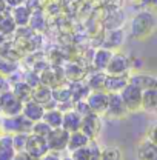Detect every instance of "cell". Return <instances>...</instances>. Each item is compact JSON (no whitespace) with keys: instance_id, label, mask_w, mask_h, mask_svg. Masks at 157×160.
<instances>
[{"instance_id":"cell-1","label":"cell","mask_w":157,"mask_h":160,"mask_svg":"<svg viewBox=\"0 0 157 160\" xmlns=\"http://www.w3.org/2000/svg\"><path fill=\"white\" fill-rule=\"evenodd\" d=\"M157 28V16L149 9H142L129 22V36L134 40L148 39Z\"/></svg>"},{"instance_id":"cell-2","label":"cell","mask_w":157,"mask_h":160,"mask_svg":"<svg viewBox=\"0 0 157 160\" xmlns=\"http://www.w3.org/2000/svg\"><path fill=\"white\" fill-rule=\"evenodd\" d=\"M23 102L13 92V89H6L0 92V114L3 117H14L22 114Z\"/></svg>"},{"instance_id":"cell-3","label":"cell","mask_w":157,"mask_h":160,"mask_svg":"<svg viewBox=\"0 0 157 160\" xmlns=\"http://www.w3.org/2000/svg\"><path fill=\"white\" fill-rule=\"evenodd\" d=\"M133 71V60L129 56L123 52H113V57L106 66V74L111 76H125L131 74Z\"/></svg>"},{"instance_id":"cell-4","label":"cell","mask_w":157,"mask_h":160,"mask_svg":"<svg viewBox=\"0 0 157 160\" xmlns=\"http://www.w3.org/2000/svg\"><path fill=\"white\" fill-rule=\"evenodd\" d=\"M122 99L125 102L128 111L133 114V112H137V111H142V97H143V91L139 88L137 85L134 83H128L123 91L120 92Z\"/></svg>"},{"instance_id":"cell-5","label":"cell","mask_w":157,"mask_h":160,"mask_svg":"<svg viewBox=\"0 0 157 160\" xmlns=\"http://www.w3.org/2000/svg\"><path fill=\"white\" fill-rule=\"evenodd\" d=\"M31 128H33V122H29L23 114H19L14 117H3L0 132L13 136L16 132H31Z\"/></svg>"},{"instance_id":"cell-6","label":"cell","mask_w":157,"mask_h":160,"mask_svg":"<svg viewBox=\"0 0 157 160\" xmlns=\"http://www.w3.org/2000/svg\"><path fill=\"white\" fill-rule=\"evenodd\" d=\"M48 146H49V151H54V152H66L68 151V143H69V132L65 129V128H53L51 132L48 134Z\"/></svg>"},{"instance_id":"cell-7","label":"cell","mask_w":157,"mask_h":160,"mask_svg":"<svg viewBox=\"0 0 157 160\" xmlns=\"http://www.w3.org/2000/svg\"><path fill=\"white\" fill-rule=\"evenodd\" d=\"M131 112L128 111L125 102L122 99L120 92H114V94H109V103H108V109L105 112L103 117L111 120H120V119H126Z\"/></svg>"},{"instance_id":"cell-8","label":"cell","mask_w":157,"mask_h":160,"mask_svg":"<svg viewBox=\"0 0 157 160\" xmlns=\"http://www.w3.org/2000/svg\"><path fill=\"white\" fill-rule=\"evenodd\" d=\"M103 128V122H102V116H99L96 112H89L86 116H83V122H82V131L93 140L96 142L102 132Z\"/></svg>"},{"instance_id":"cell-9","label":"cell","mask_w":157,"mask_h":160,"mask_svg":"<svg viewBox=\"0 0 157 160\" xmlns=\"http://www.w3.org/2000/svg\"><path fill=\"white\" fill-rule=\"evenodd\" d=\"M25 151H26L29 156H33L34 159L39 160L40 157H43L46 152H49L48 140H46V137H42V136L29 132L28 140H26V148H25Z\"/></svg>"},{"instance_id":"cell-10","label":"cell","mask_w":157,"mask_h":160,"mask_svg":"<svg viewBox=\"0 0 157 160\" xmlns=\"http://www.w3.org/2000/svg\"><path fill=\"white\" fill-rule=\"evenodd\" d=\"M88 106L91 109V112H96L99 116H105L106 109H108V103H109V94L106 91H91L86 97Z\"/></svg>"},{"instance_id":"cell-11","label":"cell","mask_w":157,"mask_h":160,"mask_svg":"<svg viewBox=\"0 0 157 160\" xmlns=\"http://www.w3.org/2000/svg\"><path fill=\"white\" fill-rule=\"evenodd\" d=\"M40 83L49 86V88H56L62 83H65V74H63V66H48L45 68L42 72H39Z\"/></svg>"},{"instance_id":"cell-12","label":"cell","mask_w":157,"mask_h":160,"mask_svg":"<svg viewBox=\"0 0 157 160\" xmlns=\"http://www.w3.org/2000/svg\"><path fill=\"white\" fill-rule=\"evenodd\" d=\"M33 99L36 102L42 103L46 109L48 108H54L57 106V102L53 99V88L43 85V83H39L37 86H34L33 89Z\"/></svg>"},{"instance_id":"cell-13","label":"cell","mask_w":157,"mask_h":160,"mask_svg":"<svg viewBox=\"0 0 157 160\" xmlns=\"http://www.w3.org/2000/svg\"><path fill=\"white\" fill-rule=\"evenodd\" d=\"M45 111H46V108H45L42 103L36 102L34 99H29V100H26V102H23V109H22V114H23L26 119L29 120V122H33V123L43 119Z\"/></svg>"},{"instance_id":"cell-14","label":"cell","mask_w":157,"mask_h":160,"mask_svg":"<svg viewBox=\"0 0 157 160\" xmlns=\"http://www.w3.org/2000/svg\"><path fill=\"white\" fill-rule=\"evenodd\" d=\"M63 74H65V80L68 83H76V82H85L88 71L82 65L71 62V63H66L63 66Z\"/></svg>"},{"instance_id":"cell-15","label":"cell","mask_w":157,"mask_h":160,"mask_svg":"<svg viewBox=\"0 0 157 160\" xmlns=\"http://www.w3.org/2000/svg\"><path fill=\"white\" fill-rule=\"evenodd\" d=\"M136 157L137 160H157V145L146 137L142 139L136 148Z\"/></svg>"},{"instance_id":"cell-16","label":"cell","mask_w":157,"mask_h":160,"mask_svg":"<svg viewBox=\"0 0 157 160\" xmlns=\"http://www.w3.org/2000/svg\"><path fill=\"white\" fill-rule=\"evenodd\" d=\"M82 122H83V116L77 112L74 108L68 109L63 112V122H62V128H65L68 132H74L82 128Z\"/></svg>"},{"instance_id":"cell-17","label":"cell","mask_w":157,"mask_h":160,"mask_svg":"<svg viewBox=\"0 0 157 160\" xmlns=\"http://www.w3.org/2000/svg\"><path fill=\"white\" fill-rule=\"evenodd\" d=\"M113 52L114 51H111V49H108L105 46L96 49L94 54H93V59H91L93 69H96V71H106V66H108L109 60L113 57Z\"/></svg>"},{"instance_id":"cell-18","label":"cell","mask_w":157,"mask_h":160,"mask_svg":"<svg viewBox=\"0 0 157 160\" xmlns=\"http://www.w3.org/2000/svg\"><path fill=\"white\" fill-rule=\"evenodd\" d=\"M11 16L16 22V25L19 28H25L29 25L31 17H33V9L28 6V5H19V6H14L11 8Z\"/></svg>"},{"instance_id":"cell-19","label":"cell","mask_w":157,"mask_h":160,"mask_svg":"<svg viewBox=\"0 0 157 160\" xmlns=\"http://www.w3.org/2000/svg\"><path fill=\"white\" fill-rule=\"evenodd\" d=\"M129 82L137 85L142 91L157 88V77L153 76V74H146V72H131L129 74Z\"/></svg>"},{"instance_id":"cell-20","label":"cell","mask_w":157,"mask_h":160,"mask_svg":"<svg viewBox=\"0 0 157 160\" xmlns=\"http://www.w3.org/2000/svg\"><path fill=\"white\" fill-rule=\"evenodd\" d=\"M125 42V31L122 28H116V29H108L105 40H103V46L111 49V51H116L119 49Z\"/></svg>"},{"instance_id":"cell-21","label":"cell","mask_w":157,"mask_h":160,"mask_svg":"<svg viewBox=\"0 0 157 160\" xmlns=\"http://www.w3.org/2000/svg\"><path fill=\"white\" fill-rule=\"evenodd\" d=\"M17 149L11 134H0V160H14Z\"/></svg>"},{"instance_id":"cell-22","label":"cell","mask_w":157,"mask_h":160,"mask_svg":"<svg viewBox=\"0 0 157 160\" xmlns=\"http://www.w3.org/2000/svg\"><path fill=\"white\" fill-rule=\"evenodd\" d=\"M129 83V74L125 76H111L108 74L106 77V85H105V91L108 94H114V92H122L123 88Z\"/></svg>"},{"instance_id":"cell-23","label":"cell","mask_w":157,"mask_h":160,"mask_svg":"<svg viewBox=\"0 0 157 160\" xmlns=\"http://www.w3.org/2000/svg\"><path fill=\"white\" fill-rule=\"evenodd\" d=\"M106 77H108L106 71H96L94 69V71L88 72L85 82H86V85L91 91H105Z\"/></svg>"},{"instance_id":"cell-24","label":"cell","mask_w":157,"mask_h":160,"mask_svg":"<svg viewBox=\"0 0 157 160\" xmlns=\"http://www.w3.org/2000/svg\"><path fill=\"white\" fill-rule=\"evenodd\" d=\"M9 83H11L13 92H14L22 102H26V100L33 99V89H34V88L25 79L14 80V82H9Z\"/></svg>"},{"instance_id":"cell-25","label":"cell","mask_w":157,"mask_h":160,"mask_svg":"<svg viewBox=\"0 0 157 160\" xmlns=\"http://www.w3.org/2000/svg\"><path fill=\"white\" fill-rule=\"evenodd\" d=\"M142 111L146 114H157V88L145 89L142 97Z\"/></svg>"},{"instance_id":"cell-26","label":"cell","mask_w":157,"mask_h":160,"mask_svg":"<svg viewBox=\"0 0 157 160\" xmlns=\"http://www.w3.org/2000/svg\"><path fill=\"white\" fill-rule=\"evenodd\" d=\"M93 140L89 139L82 129L78 131H74V132H69V143H68V152L74 151V149H78L82 146H86L89 145Z\"/></svg>"},{"instance_id":"cell-27","label":"cell","mask_w":157,"mask_h":160,"mask_svg":"<svg viewBox=\"0 0 157 160\" xmlns=\"http://www.w3.org/2000/svg\"><path fill=\"white\" fill-rule=\"evenodd\" d=\"M53 99L57 103H65V102H71L73 100V89H71V83L65 82L59 86L53 88ZM74 102V100H73Z\"/></svg>"},{"instance_id":"cell-28","label":"cell","mask_w":157,"mask_h":160,"mask_svg":"<svg viewBox=\"0 0 157 160\" xmlns=\"http://www.w3.org/2000/svg\"><path fill=\"white\" fill-rule=\"evenodd\" d=\"M43 120H45L51 128H60V126H62V122H63V111L59 109L57 106L48 108V109L45 111Z\"/></svg>"},{"instance_id":"cell-29","label":"cell","mask_w":157,"mask_h":160,"mask_svg":"<svg viewBox=\"0 0 157 160\" xmlns=\"http://www.w3.org/2000/svg\"><path fill=\"white\" fill-rule=\"evenodd\" d=\"M17 25H16V22L13 19V16H11V12H3V14H0V32L2 34H5V36H11V34H14L16 31H17Z\"/></svg>"},{"instance_id":"cell-30","label":"cell","mask_w":157,"mask_h":160,"mask_svg":"<svg viewBox=\"0 0 157 160\" xmlns=\"http://www.w3.org/2000/svg\"><path fill=\"white\" fill-rule=\"evenodd\" d=\"M100 160H123V152L116 145L100 146Z\"/></svg>"},{"instance_id":"cell-31","label":"cell","mask_w":157,"mask_h":160,"mask_svg":"<svg viewBox=\"0 0 157 160\" xmlns=\"http://www.w3.org/2000/svg\"><path fill=\"white\" fill-rule=\"evenodd\" d=\"M16 71H17V63L14 60L0 56V76L8 79L13 74H16Z\"/></svg>"},{"instance_id":"cell-32","label":"cell","mask_w":157,"mask_h":160,"mask_svg":"<svg viewBox=\"0 0 157 160\" xmlns=\"http://www.w3.org/2000/svg\"><path fill=\"white\" fill-rule=\"evenodd\" d=\"M51 129H53V128L42 119V120H39V122H34V123H33L31 132H33V134H37V136H42V137H48V134L51 132Z\"/></svg>"},{"instance_id":"cell-33","label":"cell","mask_w":157,"mask_h":160,"mask_svg":"<svg viewBox=\"0 0 157 160\" xmlns=\"http://www.w3.org/2000/svg\"><path fill=\"white\" fill-rule=\"evenodd\" d=\"M28 136H29V132H16V134H13V142H14V146H16L17 151H25Z\"/></svg>"},{"instance_id":"cell-34","label":"cell","mask_w":157,"mask_h":160,"mask_svg":"<svg viewBox=\"0 0 157 160\" xmlns=\"http://www.w3.org/2000/svg\"><path fill=\"white\" fill-rule=\"evenodd\" d=\"M145 137H146L148 140H151L153 143H156V145H157V122H153V123L146 128Z\"/></svg>"},{"instance_id":"cell-35","label":"cell","mask_w":157,"mask_h":160,"mask_svg":"<svg viewBox=\"0 0 157 160\" xmlns=\"http://www.w3.org/2000/svg\"><path fill=\"white\" fill-rule=\"evenodd\" d=\"M39 160H62V154L60 152H54V151H49L43 157H40Z\"/></svg>"},{"instance_id":"cell-36","label":"cell","mask_w":157,"mask_h":160,"mask_svg":"<svg viewBox=\"0 0 157 160\" xmlns=\"http://www.w3.org/2000/svg\"><path fill=\"white\" fill-rule=\"evenodd\" d=\"M14 160H37V159H34L33 156H29L26 151H17Z\"/></svg>"},{"instance_id":"cell-37","label":"cell","mask_w":157,"mask_h":160,"mask_svg":"<svg viewBox=\"0 0 157 160\" xmlns=\"http://www.w3.org/2000/svg\"><path fill=\"white\" fill-rule=\"evenodd\" d=\"M6 89H11V83H9V80L6 79V77L0 76V92H3Z\"/></svg>"},{"instance_id":"cell-38","label":"cell","mask_w":157,"mask_h":160,"mask_svg":"<svg viewBox=\"0 0 157 160\" xmlns=\"http://www.w3.org/2000/svg\"><path fill=\"white\" fill-rule=\"evenodd\" d=\"M3 2H5V5H6V6L14 8V6H19V5H22L25 0H3Z\"/></svg>"},{"instance_id":"cell-39","label":"cell","mask_w":157,"mask_h":160,"mask_svg":"<svg viewBox=\"0 0 157 160\" xmlns=\"http://www.w3.org/2000/svg\"><path fill=\"white\" fill-rule=\"evenodd\" d=\"M143 5H148V6H157V0H140Z\"/></svg>"},{"instance_id":"cell-40","label":"cell","mask_w":157,"mask_h":160,"mask_svg":"<svg viewBox=\"0 0 157 160\" xmlns=\"http://www.w3.org/2000/svg\"><path fill=\"white\" fill-rule=\"evenodd\" d=\"M5 42H6V36L0 32V49H2V46L5 45Z\"/></svg>"},{"instance_id":"cell-41","label":"cell","mask_w":157,"mask_h":160,"mask_svg":"<svg viewBox=\"0 0 157 160\" xmlns=\"http://www.w3.org/2000/svg\"><path fill=\"white\" fill-rule=\"evenodd\" d=\"M91 160H100V148L96 151V154L93 156V159H91Z\"/></svg>"},{"instance_id":"cell-42","label":"cell","mask_w":157,"mask_h":160,"mask_svg":"<svg viewBox=\"0 0 157 160\" xmlns=\"http://www.w3.org/2000/svg\"><path fill=\"white\" fill-rule=\"evenodd\" d=\"M62 160H74V159H73V157H71V154L68 152V154H65V156L62 154Z\"/></svg>"},{"instance_id":"cell-43","label":"cell","mask_w":157,"mask_h":160,"mask_svg":"<svg viewBox=\"0 0 157 160\" xmlns=\"http://www.w3.org/2000/svg\"><path fill=\"white\" fill-rule=\"evenodd\" d=\"M2 122H3V116L0 114V131H2Z\"/></svg>"},{"instance_id":"cell-44","label":"cell","mask_w":157,"mask_h":160,"mask_svg":"<svg viewBox=\"0 0 157 160\" xmlns=\"http://www.w3.org/2000/svg\"><path fill=\"white\" fill-rule=\"evenodd\" d=\"M0 134H2V132H0Z\"/></svg>"}]
</instances>
